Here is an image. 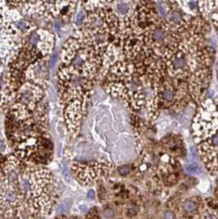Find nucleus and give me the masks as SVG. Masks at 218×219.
Masks as SVG:
<instances>
[{
	"mask_svg": "<svg viewBox=\"0 0 218 219\" xmlns=\"http://www.w3.org/2000/svg\"><path fill=\"white\" fill-rule=\"evenodd\" d=\"M197 150L207 170L212 174H218V132L199 144Z\"/></svg>",
	"mask_w": 218,
	"mask_h": 219,
	"instance_id": "nucleus-6",
	"label": "nucleus"
},
{
	"mask_svg": "<svg viewBox=\"0 0 218 219\" xmlns=\"http://www.w3.org/2000/svg\"><path fill=\"white\" fill-rule=\"evenodd\" d=\"M112 165L107 162H89V163H74L72 172L74 177L80 184L89 185L94 183L103 176L111 172Z\"/></svg>",
	"mask_w": 218,
	"mask_h": 219,
	"instance_id": "nucleus-4",
	"label": "nucleus"
},
{
	"mask_svg": "<svg viewBox=\"0 0 218 219\" xmlns=\"http://www.w3.org/2000/svg\"><path fill=\"white\" fill-rule=\"evenodd\" d=\"M217 79H218V62H217Z\"/></svg>",
	"mask_w": 218,
	"mask_h": 219,
	"instance_id": "nucleus-22",
	"label": "nucleus"
},
{
	"mask_svg": "<svg viewBox=\"0 0 218 219\" xmlns=\"http://www.w3.org/2000/svg\"><path fill=\"white\" fill-rule=\"evenodd\" d=\"M0 219H1V218H0Z\"/></svg>",
	"mask_w": 218,
	"mask_h": 219,
	"instance_id": "nucleus-23",
	"label": "nucleus"
},
{
	"mask_svg": "<svg viewBox=\"0 0 218 219\" xmlns=\"http://www.w3.org/2000/svg\"><path fill=\"white\" fill-rule=\"evenodd\" d=\"M175 216L172 212H167L164 214V219H174Z\"/></svg>",
	"mask_w": 218,
	"mask_h": 219,
	"instance_id": "nucleus-17",
	"label": "nucleus"
},
{
	"mask_svg": "<svg viewBox=\"0 0 218 219\" xmlns=\"http://www.w3.org/2000/svg\"><path fill=\"white\" fill-rule=\"evenodd\" d=\"M70 209V204L64 202L59 205V207L57 208V213H66V212L69 211Z\"/></svg>",
	"mask_w": 218,
	"mask_h": 219,
	"instance_id": "nucleus-13",
	"label": "nucleus"
},
{
	"mask_svg": "<svg viewBox=\"0 0 218 219\" xmlns=\"http://www.w3.org/2000/svg\"><path fill=\"white\" fill-rule=\"evenodd\" d=\"M215 102H216V104H217V108H218V99L216 100Z\"/></svg>",
	"mask_w": 218,
	"mask_h": 219,
	"instance_id": "nucleus-21",
	"label": "nucleus"
},
{
	"mask_svg": "<svg viewBox=\"0 0 218 219\" xmlns=\"http://www.w3.org/2000/svg\"><path fill=\"white\" fill-rule=\"evenodd\" d=\"M94 196H95V192L93 190H90L88 192V194H87V197H88L89 199H94Z\"/></svg>",
	"mask_w": 218,
	"mask_h": 219,
	"instance_id": "nucleus-18",
	"label": "nucleus"
},
{
	"mask_svg": "<svg viewBox=\"0 0 218 219\" xmlns=\"http://www.w3.org/2000/svg\"><path fill=\"white\" fill-rule=\"evenodd\" d=\"M130 168L129 166H122V167H119V172H120V174L123 175V176L128 174V173L130 172Z\"/></svg>",
	"mask_w": 218,
	"mask_h": 219,
	"instance_id": "nucleus-16",
	"label": "nucleus"
},
{
	"mask_svg": "<svg viewBox=\"0 0 218 219\" xmlns=\"http://www.w3.org/2000/svg\"><path fill=\"white\" fill-rule=\"evenodd\" d=\"M137 2H128V1H117L112 2L111 7L112 12L118 17L119 20H122L127 16H130L134 11Z\"/></svg>",
	"mask_w": 218,
	"mask_h": 219,
	"instance_id": "nucleus-10",
	"label": "nucleus"
},
{
	"mask_svg": "<svg viewBox=\"0 0 218 219\" xmlns=\"http://www.w3.org/2000/svg\"><path fill=\"white\" fill-rule=\"evenodd\" d=\"M161 143L163 151L173 158L180 156L184 151L183 140L177 135H170L165 137Z\"/></svg>",
	"mask_w": 218,
	"mask_h": 219,
	"instance_id": "nucleus-9",
	"label": "nucleus"
},
{
	"mask_svg": "<svg viewBox=\"0 0 218 219\" xmlns=\"http://www.w3.org/2000/svg\"><path fill=\"white\" fill-rule=\"evenodd\" d=\"M212 72L210 67L196 71L188 80L189 94L192 101L198 105L206 99L205 96L210 85Z\"/></svg>",
	"mask_w": 218,
	"mask_h": 219,
	"instance_id": "nucleus-5",
	"label": "nucleus"
},
{
	"mask_svg": "<svg viewBox=\"0 0 218 219\" xmlns=\"http://www.w3.org/2000/svg\"><path fill=\"white\" fill-rule=\"evenodd\" d=\"M103 216L104 218L106 219H110L112 218H113L114 216V211L111 209V208H106L103 213Z\"/></svg>",
	"mask_w": 218,
	"mask_h": 219,
	"instance_id": "nucleus-14",
	"label": "nucleus"
},
{
	"mask_svg": "<svg viewBox=\"0 0 218 219\" xmlns=\"http://www.w3.org/2000/svg\"><path fill=\"white\" fill-rule=\"evenodd\" d=\"M6 150V145L2 140H0V152H4Z\"/></svg>",
	"mask_w": 218,
	"mask_h": 219,
	"instance_id": "nucleus-19",
	"label": "nucleus"
},
{
	"mask_svg": "<svg viewBox=\"0 0 218 219\" xmlns=\"http://www.w3.org/2000/svg\"><path fill=\"white\" fill-rule=\"evenodd\" d=\"M183 207H184V209L185 211L192 212V211H194L195 209H196L197 205H196V204H195L194 202L188 200V201H185V202L184 203Z\"/></svg>",
	"mask_w": 218,
	"mask_h": 219,
	"instance_id": "nucleus-12",
	"label": "nucleus"
},
{
	"mask_svg": "<svg viewBox=\"0 0 218 219\" xmlns=\"http://www.w3.org/2000/svg\"><path fill=\"white\" fill-rule=\"evenodd\" d=\"M151 100L159 113L162 109L180 111L192 101L188 82L167 77L153 92Z\"/></svg>",
	"mask_w": 218,
	"mask_h": 219,
	"instance_id": "nucleus-2",
	"label": "nucleus"
},
{
	"mask_svg": "<svg viewBox=\"0 0 218 219\" xmlns=\"http://www.w3.org/2000/svg\"><path fill=\"white\" fill-rule=\"evenodd\" d=\"M6 162V180L0 186V216L4 219H40L56 204L53 176L41 166L10 156Z\"/></svg>",
	"mask_w": 218,
	"mask_h": 219,
	"instance_id": "nucleus-1",
	"label": "nucleus"
},
{
	"mask_svg": "<svg viewBox=\"0 0 218 219\" xmlns=\"http://www.w3.org/2000/svg\"><path fill=\"white\" fill-rule=\"evenodd\" d=\"M16 35V27L0 13V57H4L10 52Z\"/></svg>",
	"mask_w": 218,
	"mask_h": 219,
	"instance_id": "nucleus-8",
	"label": "nucleus"
},
{
	"mask_svg": "<svg viewBox=\"0 0 218 219\" xmlns=\"http://www.w3.org/2000/svg\"><path fill=\"white\" fill-rule=\"evenodd\" d=\"M18 26H19V28H21V29L26 30V31H27V30L30 28V26H29L28 22H26V21H24V20H20L19 21H18Z\"/></svg>",
	"mask_w": 218,
	"mask_h": 219,
	"instance_id": "nucleus-15",
	"label": "nucleus"
},
{
	"mask_svg": "<svg viewBox=\"0 0 218 219\" xmlns=\"http://www.w3.org/2000/svg\"><path fill=\"white\" fill-rule=\"evenodd\" d=\"M42 97L43 90L41 87L31 81H28L19 86L16 100L17 104L33 111L37 107Z\"/></svg>",
	"mask_w": 218,
	"mask_h": 219,
	"instance_id": "nucleus-7",
	"label": "nucleus"
},
{
	"mask_svg": "<svg viewBox=\"0 0 218 219\" xmlns=\"http://www.w3.org/2000/svg\"><path fill=\"white\" fill-rule=\"evenodd\" d=\"M80 209L83 212H86L89 209V208L86 205H82V206H80Z\"/></svg>",
	"mask_w": 218,
	"mask_h": 219,
	"instance_id": "nucleus-20",
	"label": "nucleus"
},
{
	"mask_svg": "<svg viewBox=\"0 0 218 219\" xmlns=\"http://www.w3.org/2000/svg\"><path fill=\"white\" fill-rule=\"evenodd\" d=\"M185 169L187 170L188 172H190V173H199L201 172V168H200V167L199 166V164H197V163H190V164H189L188 166H186V167H185Z\"/></svg>",
	"mask_w": 218,
	"mask_h": 219,
	"instance_id": "nucleus-11",
	"label": "nucleus"
},
{
	"mask_svg": "<svg viewBox=\"0 0 218 219\" xmlns=\"http://www.w3.org/2000/svg\"><path fill=\"white\" fill-rule=\"evenodd\" d=\"M192 135L199 145L218 132V108L216 102L206 99L199 104L192 122Z\"/></svg>",
	"mask_w": 218,
	"mask_h": 219,
	"instance_id": "nucleus-3",
	"label": "nucleus"
}]
</instances>
